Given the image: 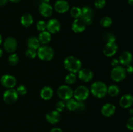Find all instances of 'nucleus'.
Instances as JSON below:
<instances>
[{"label":"nucleus","instance_id":"nucleus-29","mask_svg":"<svg viewBox=\"0 0 133 132\" xmlns=\"http://www.w3.org/2000/svg\"><path fill=\"white\" fill-rule=\"evenodd\" d=\"M70 14L75 19L79 18L81 15V9L77 6H74L70 10Z\"/></svg>","mask_w":133,"mask_h":132},{"label":"nucleus","instance_id":"nucleus-46","mask_svg":"<svg viewBox=\"0 0 133 132\" xmlns=\"http://www.w3.org/2000/svg\"><path fill=\"white\" fill-rule=\"evenodd\" d=\"M129 113H130V114H131V115H133V108L129 110Z\"/></svg>","mask_w":133,"mask_h":132},{"label":"nucleus","instance_id":"nucleus-43","mask_svg":"<svg viewBox=\"0 0 133 132\" xmlns=\"http://www.w3.org/2000/svg\"><path fill=\"white\" fill-rule=\"evenodd\" d=\"M127 3L129 5H132L133 6V0H127Z\"/></svg>","mask_w":133,"mask_h":132},{"label":"nucleus","instance_id":"nucleus-3","mask_svg":"<svg viewBox=\"0 0 133 132\" xmlns=\"http://www.w3.org/2000/svg\"><path fill=\"white\" fill-rule=\"evenodd\" d=\"M37 55L40 60L43 61H50L53 59L54 56V51L51 47L44 45L39 47L38 49Z\"/></svg>","mask_w":133,"mask_h":132},{"label":"nucleus","instance_id":"nucleus-1","mask_svg":"<svg viewBox=\"0 0 133 132\" xmlns=\"http://www.w3.org/2000/svg\"><path fill=\"white\" fill-rule=\"evenodd\" d=\"M64 65L68 71L75 74L81 69L82 63L80 60L77 57L70 56L64 60Z\"/></svg>","mask_w":133,"mask_h":132},{"label":"nucleus","instance_id":"nucleus-39","mask_svg":"<svg viewBox=\"0 0 133 132\" xmlns=\"http://www.w3.org/2000/svg\"><path fill=\"white\" fill-rule=\"evenodd\" d=\"M125 70H126V72H128V73L129 74L133 73V67L132 65H131L127 66V69H126Z\"/></svg>","mask_w":133,"mask_h":132},{"label":"nucleus","instance_id":"nucleus-15","mask_svg":"<svg viewBox=\"0 0 133 132\" xmlns=\"http://www.w3.org/2000/svg\"><path fill=\"white\" fill-rule=\"evenodd\" d=\"M79 78L81 80L85 82H88L92 80L94 76V74L92 71L89 69H82L78 72Z\"/></svg>","mask_w":133,"mask_h":132},{"label":"nucleus","instance_id":"nucleus-25","mask_svg":"<svg viewBox=\"0 0 133 132\" xmlns=\"http://www.w3.org/2000/svg\"><path fill=\"white\" fill-rule=\"evenodd\" d=\"M78 106V101H77L75 99L70 98V99L66 100V106L68 109L70 111H75L77 109Z\"/></svg>","mask_w":133,"mask_h":132},{"label":"nucleus","instance_id":"nucleus-27","mask_svg":"<svg viewBox=\"0 0 133 132\" xmlns=\"http://www.w3.org/2000/svg\"><path fill=\"white\" fill-rule=\"evenodd\" d=\"M103 39L106 43H110V42H115L116 41V37L113 34L110 33L109 32H105L103 34Z\"/></svg>","mask_w":133,"mask_h":132},{"label":"nucleus","instance_id":"nucleus-13","mask_svg":"<svg viewBox=\"0 0 133 132\" xmlns=\"http://www.w3.org/2000/svg\"><path fill=\"white\" fill-rule=\"evenodd\" d=\"M61 23L57 19H51L47 23V29L50 33H57L61 30Z\"/></svg>","mask_w":133,"mask_h":132},{"label":"nucleus","instance_id":"nucleus-6","mask_svg":"<svg viewBox=\"0 0 133 132\" xmlns=\"http://www.w3.org/2000/svg\"><path fill=\"white\" fill-rule=\"evenodd\" d=\"M57 94L60 98L63 100H68L71 98L74 95V91L70 87L63 85L58 87L57 90Z\"/></svg>","mask_w":133,"mask_h":132},{"label":"nucleus","instance_id":"nucleus-23","mask_svg":"<svg viewBox=\"0 0 133 132\" xmlns=\"http://www.w3.org/2000/svg\"><path fill=\"white\" fill-rule=\"evenodd\" d=\"M33 23V18L30 14H24L21 17V23L25 27H29Z\"/></svg>","mask_w":133,"mask_h":132},{"label":"nucleus","instance_id":"nucleus-22","mask_svg":"<svg viewBox=\"0 0 133 132\" xmlns=\"http://www.w3.org/2000/svg\"><path fill=\"white\" fill-rule=\"evenodd\" d=\"M38 39L40 43L43 44V45H46V44L49 43L51 40V35L49 32L44 31L40 32Z\"/></svg>","mask_w":133,"mask_h":132},{"label":"nucleus","instance_id":"nucleus-42","mask_svg":"<svg viewBox=\"0 0 133 132\" xmlns=\"http://www.w3.org/2000/svg\"><path fill=\"white\" fill-rule=\"evenodd\" d=\"M7 1L8 0H0V6H4L5 5H6Z\"/></svg>","mask_w":133,"mask_h":132},{"label":"nucleus","instance_id":"nucleus-20","mask_svg":"<svg viewBox=\"0 0 133 132\" xmlns=\"http://www.w3.org/2000/svg\"><path fill=\"white\" fill-rule=\"evenodd\" d=\"M133 104V96L129 94H126L122 96L119 100V105L123 108H129Z\"/></svg>","mask_w":133,"mask_h":132},{"label":"nucleus","instance_id":"nucleus-18","mask_svg":"<svg viewBox=\"0 0 133 132\" xmlns=\"http://www.w3.org/2000/svg\"><path fill=\"white\" fill-rule=\"evenodd\" d=\"M132 61V55L130 52L123 51L120 54L119 58V62L122 65L128 66L131 65Z\"/></svg>","mask_w":133,"mask_h":132},{"label":"nucleus","instance_id":"nucleus-7","mask_svg":"<svg viewBox=\"0 0 133 132\" xmlns=\"http://www.w3.org/2000/svg\"><path fill=\"white\" fill-rule=\"evenodd\" d=\"M18 98V94L16 91V89L14 88L9 89L4 93L3 100L5 103L8 104H12L16 102Z\"/></svg>","mask_w":133,"mask_h":132},{"label":"nucleus","instance_id":"nucleus-45","mask_svg":"<svg viewBox=\"0 0 133 132\" xmlns=\"http://www.w3.org/2000/svg\"><path fill=\"white\" fill-rule=\"evenodd\" d=\"M2 55H3V50L0 48V58L2 56Z\"/></svg>","mask_w":133,"mask_h":132},{"label":"nucleus","instance_id":"nucleus-31","mask_svg":"<svg viewBox=\"0 0 133 132\" xmlns=\"http://www.w3.org/2000/svg\"><path fill=\"white\" fill-rule=\"evenodd\" d=\"M8 62L10 65H15L19 62V58L16 54H12L9 56Z\"/></svg>","mask_w":133,"mask_h":132},{"label":"nucleus","instance_id":"nucleus-16","mask_svg":"<svg viewBox=\"0 0 133 132\" xmlns=\"http://www.w3.org/2000/svg\"><path fill=\"white\" fill-rule=\"evenodd\" d=\"M39 12L42 16L48 18L51 16L53 13V7L49 3H41L39 6Z\"/></svg>","mask_w":133,"mask_h":132},{"label":"nucleus","instance_id":"nucleus-24","mask_svg":"<svg viewBox=\"0 0 133 132\" xmlns=\"http://www.w3.org/2000/svg\"><path fill=\"white\" fill-rule=\"evenodd\" d=\"M27 45L29 49L38 50L40 47V43L36 37H30L27 40Z\"/></svg>","mask_w":133,"mask_h":132},{"label":"nucleus","instance_id":"nucleus-34","mask_svg":"<svg viewBox=\"0 0 133 132\" xmlns=\"http://www.w3.org/2000/svg\"><path fill=\"white\" fill-rule=\"evenodd\" d=\"M65 107H66V104H65L63 101H58V102L56 104V106H55L56 111H58L59 113L62 112V111H64Z\"/></svg>","mask_w":133,"mask_h":132},{"label":"nucleus","instance_id":"nucleus-14","mask_svg":"<svg viewBox=\"0 0 133 132\" xmlns=\"http://www.w3.org/2000/svg\"><path fill=\"white\" fill-rule=\"evenodd\" d=\"M17 48V41L14 38L9 37L4 42V49L7 53H14Z\"/></svg>","mask_w":133,"mask_h":132},{"label":"nucleus","instance_id":"nucleus-8","mask_svg":"<svg viewBox=\"0 0 133 132\" xmlns=\"http://www.w3.org/2000/svg\"><path fill=\"white\" fill-rule=\"evenodd\" d=\"M1 85L5 87L8 89H11L13 88L16 84V79L14 76L11 75H4L1 76Z\"/></svg>","mask_w":133,"mask_h":132},{"label":"nucleus","instance_id":"nucleus-32","mask_svg":"<svg viewBox=\"0 0 133 132\" xmlns=\"http://www.w3.org/2000/svg\"><path fill=\"white\" fill-rule=\"evenodd\" d=\"M36 54H37V53H36V50L29 49V48L25 52L26 56H27V58H30V59H33V58H35V57L36 56Z\"/></svg>","mask_w":133,"mask_h":132},{"label":"nucleus","instance_id":"nucleus-12","mask_svg":"<svg viewBox=\"0 0 133 132\" xmlns=\"http://www.w3.org/2000/svg\"><path fill=\"white\" fill-rule=\"evenodd\" d=\"M54 9L58 13L64 14L68 11L70 9V5L66 0H58L55 3Z\"/></svg>","mask_w":133,"mask_h":132},{"label":"nucleus","instance_id":"nucleus-44","mask_svg":"<svg viewBox=\"0 0 133 132\" xmlns=\"http://www.w3.org/2000/svg\"><path fill=\"white\" fill-rule=\"evenodd\" d=\"M9 1H10L12 3H18L19 1H20L21 0H9Z\"/></svg>","mask_w":133,"mask_h":132},{"label":"nucleus","instance_id":"nucleus-10","mask_svg":"<svg viewBox=\"0 0 133 132\" xmlns=\"http://www.w3.org/2000/svg\"><path fill=\"white\" fill-rule=\"evenodd\" d=\"M87 24L81 18L75 19L71 25V28L75 33H81L85 30Z\"/></svg>","mask_w":133,"mask_h":132},{"label":"nucleus","instance_id":"nucleus-33","mask_svg":"<svg viewBox=\"0 0 133 132\" xmlns=\"http://www.w3.org/2000/svg\"><path fill=\"white\" fill-rule=\"evenodd\" d=\"M36 27H37V29L41 32L45 31V29L47 28V23L42 20L39 21L36 24Z\"/></svg>","mask_w":133,"mask_h":132},{"label":"nucleus","instance_id":"nucleus-9","mask_svg":"<svg viewBox=\"0 0 133 132\" xmlns=\"http://www.w3.org/2000/svg\"><path fill=\"white\" fill-rule=\"evenodd\" d=\"M80 18L83 19L87 25L92 24L94 18V12L92 9L89 6H84L83 9H81V15Z\"/></svg>","mask_w":133,"mask_h":132},{"label":"nucleus","instance_id":"nucleus-17","mask_svg":"<svg viewBox=\"0 0 133 132\" xmlns=\"http://www.w3.org/2000/svg\"><path fill=\"white\" fill-rule=\"evenodd\" d=\"M46 120H48V122H49L51 124H55L58 123L61 120V114L58 111L54 110L48 112L46 114Z\"/></svg>","mask_w":133,"mask_h":132},{"label":"nucleus","instance_id":"nucleus-40","mask_svg":"<svg viewBox=\"0 0 133 132\" xmlns=\"http://www.w3.org/2000/svg\"><path fill=\"white\" fill-rule=\"evenodd\" d=\"M119 63V60H117V59H113L112 61V65L114 66V67H116V66H118V64Z\"/></svg>","mask_w":133,"mask_h":132},{"label":"nucleus","instance_id":"nucleus-19","mask_svg":"<svg viewBox=\"0 0 133 132\" xmlns=\"http://www.w3.org/2000/svg\"><path fill=\"white\" fill-rule=\"evenodd\" d=\"M101 113L107 117H110L114 114L116 111V107L112 104L107 103L103 105L101 108Z\"/></svg>","mask_w":133,"mask_h":132},{"label":"nucleus","instance_id":"nucleus-47","mask_svg":"<svg viewBox=\"0 0 133 132\" xmlns=\"http://www.w3.org/2000/svg\"><path fill=\"white\" fill-rule=\"evenodd\" d=\"M1 42H2V37H1V35L0 34V45H1Z\"/></svg>","mask_w":133,"mask_h":132},{"label":"nucleus","instance_id":"nucleus-4","mask_svg":"<svg viewBox=\"0 0 133 132\" xmlns=\"http://www.w3.org/2000/svg\"><path fill=\"white\" fill-rule=\"evenodd\" d=\"M89 89L84 85H81L78 87L74 91V96L75 99L78 102H83L89 96Z\"/></svg>","mask_w":133,"mask_h":132},{"label":"nucleus","instance_id":"nucleus-36","mask_svg":"<svg viewBox=\"0 0 133 132\" xmlns=\"http://www.w3.org/2000/svg\"><path fill=\"white\" fill-rule=\"evenodd\" d=\"M16 91L18 93V95H21V96H23L27 93V88L25 87V85H21L17 88L16 89Z\"/></svg>","mask_w":133,"mask_h":132},{"label":"nucleus","instance_id":"nucleus-37","mask_svg":"<svg viewBox=\"0 0 133 132\" xmlns=\"http://www.w3.org/2000/svg\"><path fill=\"white\" fill-rule=\"evenodd\" d=\"M126 126L128 129L133 131V116H131L127 120V123H126Z\"/></svg>","mask_w":133,"mask_h":132},{"label":"nucleus","instance_id":"nucleus-2","mask_svg":"<svg viewBox=\"0 0 133 132\" xmlns=\"http://www.w3.org/2000/svg\"><path fill=\"white\" fill-rule=\"evenodd\" d=\"M91 93L95 97L98 98H103L107 94V87L102 82H95L91 85Z\"/></svg>","mask_w":133,"mask_h":132},{"label":"nucleus","instance_id":"nucleus-35","mask_svg":"<svg viewBox=\"0 0 133 132\" xmlns=\"http://www.w3.org/2000/svg\"><path fill=\"white\" fill-rule=\"evenodd\" d=\"M106 5V1L105 0H95L94 5L96 8L98 9H101L105 7Z\"/></svg>","mask_w":133,"mask_h":132},{"label":"nucleus","instance_id":"nucleus-30","mask_svg":"<svg viewBox=\"0 0 133 132\" xmlns=\"http://www.w3.org/2000/svg\"><path fill=\"white\" fill-rule=\"evenodd\" d=\"M77 77L75 73H73V72H70L69 73L67 76H66V78H65V81L68 84H73L76 82Z\"/></svg>","mask_w":133,"mask_h":132},{"label":"nucleus","instance_id":"nucleus-5","mask_svg":"<svg viewBox=\"0 0 133 132\" xmlns=\"http://www.w3.org/2000/svg\"><path fill=\"white\" fill-rule=\"evenodd\" d=\"M127 75L125 69L122 66H116L112 69L110 73L112 79L115 82H121L125 79Z\"/></svg>","mask_w":133,"mask_h":132},{"label":"nucleus","instance_id":"nucleus-26","mask_svg":"<svg viewBox=\"0 0 133 132\" xmlns=\"http://www.w3.org/2000/svg\"><path fill=\"white\" fill-rule=\"evenodd\" d=\"M120 89L116 85H111L107 88V93L111 97H116L119 94Z\"/></svg>","mask_w":133,"mask_h":132},{"label":"nucleus","instance_id":"nucleus-11","mask_svg":"<svg viewBox=\"0 0 133 132\" xmlns=\"http://www.w3.org/2000/svg\"><path fill=\"white\" fill-rule=\"evenodd\" d=\"M118 47L115 42L107 43L103 48V53L106 56L111 57L116 53Z\"/></svg>","mask_w":133,"mask_h":132},{"label":"nucleus","instance_id":"nucleus-41","mask_svg":"<svg viewBox=\"0 0 133 132\" xmlns=\"http://www.w3.org/2000/svg\"><path fill=\"white\" fill-rule=\"evenodd\" d=\"M50 132H63L62 130H61L60 128H54L51 130Z\"/></svg>","mask_w":133,"mask_h":132},{"label":"nucleus","instance_id":"nucleus-38","mask_svg":"<svg viewBox=\"0 0 133 132\" xmlns=\"http://www.w3.org/2000/svg\"><path fill=\"white\" fill-rule=\"evenodd\" d=\"M85 109V104L83 102H78V106L77 110L79 111H83Z\"/></svg>","mask_w":133,"mask_h":132},{"label":"nucleus","instance_id":"nucleus-21","mask_svg":"<svg viewBox=\"0 0 133 132\" xmlns=\"http://www.w3.org/2000/svg\"><path fill=\"white\" fill-rule=\"evenodd\" d=\"M53 95V90L49 86L44 87L40 91V97L45 100L51 99Z\"/></svg>","mask_w":133,"mask_h":132},{"label":"nucleus","instance_id":"nucleus-28","mask_svg":"<svg viewBox=\"0 0 133 132\" xmlns=\"http://www.w3.org/2000/svg\"><path fill=\"white\" fill-rule=\"evenodd\" d=\"M100 24L102 27L105 28L109 27L112 24V19L109 16H104L100 20Z\"/></svg>","mask_w":133,"mask_h":132}]
</instances>
